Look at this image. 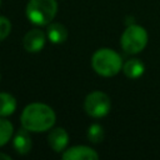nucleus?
Segmentation results:
<instances>
[{
  "instance_id": "obj_16",
  "label": "nucleus",
  "mask_w": 160,
  "mask_h": 160,
  "mask_svg": "<svg viewBox=\"0 0 160 160\" xmlns=\"http://www.w3.org/2000/svg\"><path fill=\"white\" fill-rule=\"evenodd\" d=\"M0 159L1 160H11V156L5 154V152H0Z\"/></svg>"
},
{
  "instance_id": "obj_7",
  "label": "nucleus",
  "mask_w": 160,
  "mask_h": 160,
  "mask_svg": "<svg viewBox=\"0 0 160 160\" xmlns=\"http://www.w3.org/2000/svg\"><path fill=\"white\" fill-rule=\"evenodd\" d=\"M61 158L64 160H98L99 154L90 146L86 145H76L62 151Z\"/></svg>"
},
{
  "instance_id": "obj_4",
  "label": "nucleus",
  "mask_w": 160,
  "mask_h": 160,
  "mask_svg": "<svg viewBox=\"0 0 160 160\" xmlns=\"http://www.w3.org/2000/svg\"><path fill=\"white\" fill-rule=\"evenodd\" d=\"M148 31L138 24L128 25L120 38L121 49L128 54H139L148 45Z\"/></svg>"
},
{
  "instance_id": "obj_12",
  "label": "nucleus",
  "mask_w": 160,
  "mask_h": 160,
  "mask_svg": "<svg viewBox=\"0 0 160 160\" xmlns=\"http://www.w3.org/2000/svg\"><path fill=\"white\" fill-rule=\"evenodd\" d=\"M16 99L9 92H0V116L6 118L15 112Z\"/></svg>"
},
{
  "instance_id": "obj_9",
  "label": "nucleus",
  "mask_w": 160,
  "mask_h": 160,
  "mask_svg": "<svg viewBox=\"0 0 160 160\" xmlns=\"http://www.w3.org/2000/svg\"><path fill=\"white\" fill-rule=\"evenodd\" d=\"M11 140H12V146L15 151L20 155L28 154L32 148V139L30 136V131L22 126L14 134Z\"/></svg>"
},
{
  "instance_id": "obj_15",
  "label": "nucleus",
  "mask_w": 160,
  "mask_h": 160,
  "mask_svg": "<svg viewBox=\"0 0 160 160\" xmlns=\"http://www.w3.org/2000/svg\"><path fill=\"white\" fill-rule=\"evenodd\" d=\"M11 31V22L6 16L0 15V41L5 40Z\"/></svg>"
},
{
  "instance_id": "obj_11",
  "label": "nucleus",
  "mask_w": 160,
  "mask_h": 160,
  "mask_svg": "<svg viewBox=\"0 0 160 160\" xmlns=\"http://www.w3.org/2000/svg\"><path fill=\"white\" fill-rule=\"evenodd\" d=\"M145 71V65L140 59H129L122 65V72L129 79H138Z\"/></svg>"
},
{
  "instance_id": "obj_18",
  "label": "nucleus",
  "mask_w": 160,
  "mask_h": 160,
  "mask_svg": "<svg viewBox=\"0 0 160 160\" xmlns=\"http://www.w3.org/2000/svg\"><path fill=\"white\" fill-rule=\"evenodd\" d=\"M0 5H1V0H0Z\"/></svg>"
},
{
  "instance_id": "obj_3",
  "label": "nucleus",
  "mask_w": 160,
  "mask_h": 160,
  "mask_svg": "<svg viewBox=\"0 0 160 160\" xmlns=\"http://www.w3.org/2000/svg\"><path fill=\"white\" fill-rule=\"evenodd\" d=\"M58 14L56 0H29L25 8L28 20L36 26H48Z\"/></svg>"
},
{
  "instance_id": "obj_8",
  "label": "nucleus",
  "mask_w": 160,
  "mask_h": 160,
  "mask_svg": "<svg viewBox=\"0 0 160 160\" xmlns=\"http://www.w3.org/2000/svg\"><path fill=\"white\" fill-rule=\"evenodd\" d=\"M48 142L55 152H61L69 144V134L62 128H51L48 135Z\"/></svg>"
},
{
  "instance_id": "obj_2",
  "label": "nucleus",
  "mask_w": 160,
  "mask_h": 160,
  "mask_svg": "<svg viewBox=\"0 0 160 160\" xmlns=\"http://www.w3.org/2000/svg\"><path fill=\"white\" fill-rule=\"evenodd\" d=\"M122 58L119 52L110 48H101L91 56L92 70L104 78H111L122 70Z\"/></svg>"
},
{
  "instance_id": "obj_14",
  "label": "nucleus",
  "mask_w": 160,
  "mask_h": 160,
  "mask_svg": "<svg viewBox=\"0 0 160 160\" xmlns=\"http://www.w3.org/2000/svg\"><path fill=\"white\" fill-rule=\"evenodd\" d=\"M104 136H105L104 128H102L100 124H98V122L91 124V125L89 126L88 131H86V138H88V140H89L90 142H92V144H99V142H101L102 139H104Z\"/></svg>"
},
{
  "instance_id": "obj_6",
  "label": "nucleus",
  "mask_w": 160,
  "mask_h": 160,
  "mask_svg": "<svg viewBox=\"0 0 160 160\" xmlns=\"http://www.w3.org/2000/svg\"><path fill=\"white\" fill-rule=\"evenodd\" d=\"M46 32L39 28L30 29L22 38V46L28 52H39L46 44Z\"/></svg>"
},
{
  "instance_id": "obj_1",
  "label": "nucleus",
  "mask_w": 160,
  "mask_h": 160,
  "mask_svg": "<svg viewBox=\"0 0 160 160\" xmlns=\"http://www.w3.org/2000/svg\"><path fill=\"white\" fill-rule=\"evenodd\" d=\"M56 114L44 102H31L24 108L20 115L21 126L30 132H44L54 128Z\"/></svg>"
},
{
  "instance_id": "obj_5",
  "label": "nucleus",
  "mask_w": 160,
  "mask_h": 160,
  "mask_svg": "<svg viewBox=\"0 0 160 160\" xmlns=\"http://www.w3.org/2000/svg\"><path fill=\"white\" fill-rule=\"evenodd\" d=\"M111 109V101L108 94L100 90L91 91L86 95L84 100V110L85 112L95 119L104 118L109 114Z\"/></svg>"
},
{
  "instance_id": "obj_17",
  "label": "nucleus",
  "mask_w": 160,
  "mask_h": 160,
  "mask_svg": "<svg viewBox=\"0 0 160 160\" xmlns=\"http://www.w3.org/2000/svg\"><path fill=\"white\" fill-rule=\"evenodd\" d=\"M0 80H1V72H0Z\"/></svg>"
},
{
  "instance_id": "obj_10",
  "label": "nucleus",
  "mask_w": 160,
  "mask_h": 160,
  "mask_svg": "<svg viewBox=\"0 0 160 160\" xmlns=\"http://www.w3.org/2000/svg\"><path fill=\"white\" fill-rule=\"evenodd\" d=\"M46 38L51 44H62L68 39V29L60 22H50L46 28Z\"/></svg>"
},
{
  "instance_id": "obj_13",
  "label": "nucleus",
  "mask_w": 160,
  "mask_h": 160,
  "mask_svg": "<svg viewBox=\"0 0 160 160\" xmlns=\"http://www.w3.org/2000/svg\"><path fill=\"white\" fill-rule=\"evenodd\" d=\"M14 136V125L10 120L0 116V148L8 144Z\"/></svg>"
}]
</instances>
